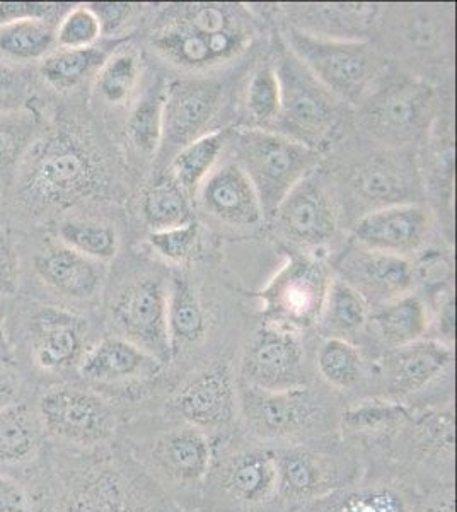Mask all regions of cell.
I'll use <instances>...</instances> for the list:
<instances>
[{
	"label": "cell",
	"mask_w": 457,
	"mask_h": 512,
	"mask_svg": "<svg viewBox=\"0 0 457 512\" xmlns=\"http://www.w3.org/2000/svg\"><path fill=\"white\" fill-rule=\"evenodd\" d=\"M31 512H183L118 443L77 449L47 441L14 470Z\"/></svg>",
	"instance_id": "cell-1"
},
{
	"label": "cell",
	"mask_w": 457,
	"mask_h": 512,
	"mask_svg": "<svg viewBox=\"0 0 457 512\" xmlns=\"http://www.w3.org/2000/svg\"><path fill=\"white\" fill-rule=\"evenodd\" d=\"M116 443L181 511L200 509L214 461V439L209 434L161 415H134Z\"/></svg>",
	"instance_id": "cell-2"
},
{
	"label": "cell",
	"mask_w": 457,
	"mask_h": 512,
	"mask_svg": "<svg viewBox=\"0 0 457 512\" xmlns=\"http://www.w3.org/2000/svg\"><path fill=\"white\" fill-rule=\"evenodd\" d=\"M98 168L72 128L57 125L40 134L16 173L18 197L31 212L60 210L98 188Z\"/></svg>",
	"instance_id": "cell-3"
},
{
	"label": "cell",
	"mask_w": 457,
	"mask_h": 512,
	"mask_svg": "<svg viewBox=\"0 0 457 512\" xmlns=\"http://www.w3.org/2000/svg\"><path fill=\"white\" fill-rule=\"evenodd\" d=\"M200 509L207 512H285L277 460L270 444L238 431L214 439V461Z\"/></svg>",
	"instance_id": "cell-4"
},
{
	"label": "cell",
	"mask_w": 457,
	"mask_h": 512,
	"mask_svg": "<svg viewBox=\"0 0 457 512\" xmlns=\"http://www.w3.org/2000/svg\"><path fill=\"white\" fill-rule=\"evenodd\" d=\"M342 407L313 386L263 391L239 383V427L256 441L314 443L338 436Z\"/></svg>",
	"instance_id": "cell-5"
},
{
	"label": "cell",
	"mask_w": 457,
	"mask_h": 512,
	"mask_svg": "<svg viewBox=\"0 0 457 512\" xmlns=\"http://www.w3.org/2000/svg\"><path fill=\"white\" fill-rule=\"evenodd\" d=\"M35 408L47 441L77 449L111 446L132 419L98 391L72 381L47 384L36 395Z\"/></svg>",
	"instance_id": "cell-6"
},
{
	"label": "cell",
	"mask_w": 457,
	"mask_h": 512,
	"mask_svg": "<svg viewBox=\"0 0 457 512\" xmlns=\"http://www.w3.org/2000/svg\"><path fill=\"white\" fill-rule=\"evenodd\" d=\"M277 460L278 494L285 512L323 499L357 482L365 473L359 449L340 436L314 443L273 446Z\"/></svg>",
	"instance_id": "cell-7"
},
{
	"label": "cell",
	"mask_w": 457,
	"mask_h": 512,
	"mask_svg": "<svg viewBox=\"0 0 457 512\" xmlns=\"http://www.w3.org/2000/svg\"><path fill=\"white\" fill-rule=\"evenodd\" d=\"M239 168L260 200L263 217H273L290 190L313 175L319 154L301 142L268 128H239L234 134Z\"/></svg>",
	"instance_id": "cell-8"
},
{
	"label": "cell",
	"mask_w": 457,
	"mask_h": 512,
	"mask_svg": "<svg viewBox=\"0 0 457 512\" xmlns=\"http://www.w3.org/2000/svg\"><path fill=\"white\" fill-rule=\"evenodd\" d=\"M161 417L191 425L212 439L239 429V379L227 362H210L186 376L162 403Z\"/></svg>",
	"instance_id": "cell-9"
},
{
	"label": "cell",
	"mask_w": 457,
	"mask_h": 512,
	"mask_svg": "<svg viewBox=\"0 0 457 512\" xmlns=\"http://www.w3.org/2000/svg\"><path fill=\"white\" fill-rule=\"evenodd\" d=\"M289 50L333 96L357 99L381 70V55L364 40H335L301 28L285 33Z\"/></svg>",
	"instance_id": "cell-10"
},
{
	"label": "cell",
	"mask_w": 457,
	"mask_h": 512,
	"mask_svg": "<svg viewBox=\"0 0 457 512\" xmlns=\"http://www.w3.org/2000/svg\"><path fill=\"white\" fill-rule=\"evenodd\" d=\"M273 67L280 84V111L270 130L318 151L338 120L335 96L289 50Z\"/></svg>",
	"instance_id": "cell-11"
},
{
	"label": "cell",
	"mask_w": 457,
	"mask_h": 512,
	"mask_svg": "<svg viewBox=\"0 0 457 512\" xmlns=\"http://www.w3.org/2000/svg\"><path fill=\"white\" fill-rule=\"evenodd\" d=\"M301 330L265 321L244 349L239 383L263 391L307 386L306 350Z\"/></svg>",
	"instance_id": "cell-12"
},
{
	"label": "cell",
	"mask_w": 457,
	"mask_h": 512,
	"mask_svg": "<svg viewBox=\"0 0 457 512\" xmlns=\"http://www.w3.org/2000/svg\"><path fill=\"white\" fill-rule=\"evenodd\" d=\"M328 268L318 258L290 256L258 297L267 321L304 330L316 325L330 287Z\"/></svg>",
	"instance_id": "cell-13"
},
{
	"label": "cell",
	"mask_w": 457,
	"mask_h": 512,
	"mask_svg": "<svg viewBox=\"0 0 457 512\" xmlns=\"http://www.w3.org/2000/svg\"><path fill=\"white\" fill-rule=\"evenodd\" d=\"M110 318L116 337L137 345L166 366L171 362L168 294L159 279L135 280L111 301Z\"/></svg>",
	"instance_id": "cell-14"
},
{
	"label": "cell",
	"mask_w": 457,
	"mask_h": 512,
	"mask_svg": "<svg viewBox=\"0 0 457 512\" xmlns=\"http://www.w3.org/2000/svg\"><path fill=\"white\" fill-rule=\"evenodd\" d=\"M437 98L434 89L417 81L391 84L374 94L365 110V125L386 144L403 146L430 127Z\"/></svg>",
	"instance_id": "cell-15"
},
{
	"label": "cell",
	"mask_w": 457,
	"mask_h": 512,
	"mask_svg": "<svg viewBox=\"0 0 457 512\" xmlns=\"http://www.w3.org/2000/svg\"><path fill=\"white\" fill-rule=\"evenodd\" d=\"M162 369L161 362L137 345L110 335L87 349L76 373L79 383L98 391L99 395L106 396L110 390H115L110 400L116 403L120 388H134L135 384L144 386L156 379Z\"/></svg>",
	"instance_id": "cell-16"
},
{
	"label": "cell",
	"mask_w": 457,
	"mask_h": 512,
	"mask_svg": "<svg viewBox=\"0 0 457 512\" xmlns=\"http://www.w3.org/2000/svg\"><path fill=\"white\" fill-rule=\"evenodd\" d=\"M418 492L417 483L400 470L372 465L357 482L294 512H411Z\"/></svg>",
	"instance_id": "cell-17"
},
{
	"label": "cell",
	"mask_w": 457,
	"mask_h": 512,
	"mask_svg": "<svg viewBox=\"0 0 457 512\" xmlns=\"http://www.w3.org/2000/svg\"><path fill=\"white\" fill-rule=\"evenodd\" d=\"M29 361L43 376L77 371L86 354V325L65 309L41 308L26 326Z\"/></svg>",
	"instance_id": "cell-18"
},
{
	"label": "cell",
	"mask_w": 457,
	"mask_h": 512,
	"mask_svg": "<svg viewBox=\"0 0 457 512\" xmlns=\"http://www.w3.org/2000/svg\"><path fill=\"white\" fill-rule=\"evenodd\" d=\"M222 88L212 81L180 79L166 84L161 147L180 151L205 130L219 110Z\"/></svg>",
	"instance_id": "cell-19"
},
{
	"label": "cell",
	"mask_w": 457,
	"mask_h": 512,
	"mask_svg": "<svg viewBox=\"0 0 457 512\" xmlns=\"http://www.w3.org/2000/svg\"><path fill=\"white\" fill-rule=\"evenodd\" d=\"M251 40L248 26L202 35L176 19H169L152 33V45L169 62L183 69L203 70L238 57Z\"/></svg>",
	"instance_id": "cell-20"
},
{
	"label": "cell",
	"mask_w": 457,
	"mask_h": 512,
	"mask_svg": "<svg viewBox=\"0 0 457 512\" xmlns=\"http://www.w3.org/2000/svg\"><path fill=\"white\" fill-rule=\"evenodd\" d=\"M454 361L452 345L444 340L422 338L400 349L389 350L382 366L384 398L408 403L446 373Z\"/></svg>",
	"instance_id": "cell-21"
},
{
	"label": "cell",
	"mask_w": 457,
	"mask_h": 512,
	"mask_svg": "<svg viewBox=\"0 0 457 512\" xmlns=\"http://www.w3.org/2000/svg\"><path fill=\"white\" fill-rule=\"evenodd\" d=\"M429 227V210L422 205H389L362 217L353 229V241L365 250L403 256L423 245Z\"/></svg>",
	"instance_id": "cell-22"
},
{
	"label": "cell",
	"mask_w": 457,
	"mask_h": 512,
	"mask_svg": "<svg viewBox=\"0 0 457 512\" xmlns=\"http://www.w3.org/2000/svg\"><path fill=\"white\" fill-rule=\"evenodd\" d=\"M342 277L367 304H381L408 294L413 286V267L405 256L355 248L343 256Z\"/></svg>",
	"instance_id": "cell-23"
},
{
	"label": "cell",
	"mask_w": 457,
	"mask_h": 512,
	"mask_svg": "<svg viewBox=\"0 0 457 512\" xmlns=\"http://www.w3.org/2000/svg\"><path fill=\"white\" fill-rule=\"evenodd\" d=\"M273 217L292 241L304 246L323 245L336 231L335 209L314 173L290 190Z\"/></svg>",
	"instance_id": "cell-24"
},
{
	"label": "cell",
	"mask_w": 457,
	"mask_h": 512,
	"mask_svg": "<svg viewBox=\"0 0 457 512\" xmlns=\"http://www.w3.org/2000/svg\"><path fill=\"white\" fill-rule=\"evenodd\" d=\"M197 193L203 209L217 221L236 227L256 226L263 221L255 187L238 163L214 169Z\"/></svg>",
	"instance_id": "cell-25"
},
{
	"label": "cell",
	"mask_w": 457,
	"mask_h": 512,
	"mask_svg": "<svg viewBox=\"0 0 457 512\" xmlns=\"http://www.w3.org/2000/svg\"><path fill=\"white\" fill-rule=\"evenodd\" d=\"M35 272L41 282L70 301H87L96 296L103 282L99 262L58 243H48L35 256Z\"/></svg>",
	"instance_id": "cell-26"
},
{
	"label": "cell",
	"mask_w": 457,
	"mask_h": 512,
	"mask_svg": "<svg viewBox=\"0 0 457 512\" xmlns=\"http://www.w3.org/2000/svg\"><path fill=\"white\" fill-rule=\"evenodd\" d=\"M47 436L36 414L35 400L0 408V472L31 465L45 448Z\"/></svg>",
	"instance_id": "cell-27"
},
{
	"label": "cell",
	"mask_w": 457,
	"mask_h": 512,
	"mask_svg": "<svg viewBox=\"0 0 457 512\" xmlns=\"http://www.w3.org/2000/svg\"><path fill=\"white\" fill-rule=\"evenodd\" d=\"M377 337L389 350L418 342L429 330V311L420 297L403 294L377 306L369 316Z\"/></svg>",
	"instance_id": "cell-28"
},
{
	"label": "cell",
	"mask_w": 457,
	"mask_h": 512,
	"mask_svg": "<svg viewBox=\"0 0 457 512\" xmlns=\"http://www.w3.org/2000/svg\"><path fill=\"white\" fill-rule=\"evenodd\" d=\"M168 333L171 362L207 335V315L190 280L176 275L168 294Z\"/></svg>",
	"instance_id": "cell-29"
},
{
	"label": "cell",
	"mask_w": 457,
	"mask_h": 512,
	"mask_svg": "<svg viewBox=\"0 0 457 512\" xmlns=\"http://www.w3.org/2000/svg\"><path fill=\"white\" fill-rule=\"evenodd\" d=\"M369 316V304L359 292L340 277L331 280L318 321L324 338H342L352 342V337L364 332Z\"/></svg>",
	"instance_id": "cell-30"
},
{
	"label": "cell",
	"mask_w": 457,
	"mask_h": 512,
	"mask_svg": "<svg viewBox=\"0 0 457 512\" xmlns=\"http://www.w3.org/2000/svg\"><path fill=\"white\" fill-rule=\"evenodd\" d=\"M111 45H94L79 50L57 48L40 62V76L55 91L77 88L87 76L98 72L113 50Z\"/></svg>",
	"instance_id": "cell-31"
},
{
	"label": "cell",
	"mask_w": 457,
	"mask_h": 512,
	"mask_svg": "<svg viewBox=\"0 0 457 512\" xmlns=\"http://www.w3.org/2000/svg\"><path fill=\"white\" fill-rule=\"evenodd\" d=\"M353 187L360 197L369 202L389 207V205L411 204L408 202L413 187L406 169L389 158H376L357 169Z\"/></svg>",
	"instance_id": "cell-32"
},
{
	"label": "cell",
	"mask_w": 457,
	"mask_h": 512,
	"mask_svg": "<svg viewBox=\"0 0 457 512\" xmlns=\"http://www.w3.org/2000/svg\"><path fill=\"white\" fill-rule=\"evenodd\" d=\"M224 142L226 137L222 132H210L174 154L171 178L188 197H193L207 176L214 171L224 149Z\"/></svg>",
	"instance_id": "cell-33"
},
{
	"label": "cell",
	"mask_w": 457,
	"mask_h": 512,
	"mask_svg": "<svg viewBox=\"0 0 457 512\" xmlns=\"http://www.w3.org/2000/svg\"><path fill=\"white\" fill-rule=\"evenodd\" d=\"M40 137L35 113L23 110L0 111V180L18 173L29 149Z\"/></svg>",
	"instance_id": "cell-34"
},
{
	"label": "cell",
	"mask_w": 457,
	"mask_h": 512,
	"mask_svg": "<svg viewBox=\"0 0 457 512\" xmlns=\"http://www.w3.org/2000/svg\"><path fill=\"white\" fill-rule=\"evenodd\" d=\"M57 24L21 21L0 28V53L14 62L43 60L57 47Z\"/></svg>",
	"instance_id": "cell-35"
},
{
	"label": "cell",
	"mask_w": 457,
	"mask_h": 512,
	"mask_svg": "<svg viewBox=\"0 0 457 512\" xmlns=\"http://www.w3.org/2000/svg\"><path fill=\"white\" fill-rule=\"evenodd\" d=\"M316 367L324 383L338 391L353 390L364 379L360 350L342 338H324L316 355Z\"/></svg>",
	"instance_id": "cell-36"
},
{
	"label": "cell",
	"mask_w": 457,
	"mask_h": 512,
	"mask_svg": "<svg viewBox=\"0 0 457 512\" xmlns=\"http://www.w3.org/2000/svg\"><path fill=\"white\" fill-rule=\"evenodd\" d=\"M142 214L152 231H164L193 221L190 198L171 176L152 185L144 193Z\"/></svg>",
	"instance_id": "cell-37"
},
{
	"label": "cell",
	"mask_w": 457,
	"mask_h": 512,
	"mask_svg": "<svg viewBox=\"0 0 457 512\" xmlns=\"http://www.w3.org/2000/svg\"><path fill=\"white\" fill-rule=\"evenodd\" d=\"M58 241L94 262L111 260L118 251L115 227L94 219H67L58 226Z\"/></svg>",
	"instance_id": "cell-38"
},
{
	"label": "cell",
	"mask_w": 457,
	"mask_h": 512,
	"mask_svg": "<svg viewBox=\"0 0 457 512\" xmlns=\"http://www.w3.org/2000/svg\"><path fill=\"white\" fill-rule=\"evenodd\" d=\"M164 98L166 84L159 79L151 89L145 91L128 117V137L144 154H156L161 147Z\"/></svg>",
	"instance_id": "cell-39"
},
{
	"label": "cell",
	"mask_w": 457,
	"mask_h": 512,
	"mask_svg": "<svg viewBox=\"0 0 457 512\" xmlns=\"http://www.w3.org/2000/svg\"><path fill=\"white\" fill-rule=\"evenodd\" d=\"M140 67L132 52L111 53L96 72V91L99 98L111 106L123 105L139 82Z\"/></svg>",
	"instance_id": "cell-40"
},
{
	"label": "cell",
	"mask_w": 457,
	"mask_h": 512,
	"mask_svg": "<svg viewBox=\"0 0 457 512\" xmlns=\"http://www.w3.org/2000/svg\"><path fill=\"white\" fill-rule=\"evenodd\" d=\"M246 108L258 128L273 127L280 111V84L273 64H261L248 84Z\"/></svg>",
	"instance_id": "cell-41"
},
{
	"label": "cell",
	"mask_w": 457,
	"mask_h": 512,
	"mask_svg": "<svg viewBox=\"0 0 457 512\" xmlns=\"http://www.w3.org/2000/svg\"><path fill=\"white\" fill-rule=\"evenodd\" d=\"M309 11L318 14L319 24L324 28V38H333V33H342V40H357L353 33L367 28L376 18L379 7L372 4H319Z\"/></svg>",
	"instance_id": "cell-42"
},
{
	"label": "cell",
	"mask_w": 457,
	"mask_h": 512,
	"mask_svg": "<svg viewBox=\"0 0 457 512\" xmlns=\"http://www.w3.org/2000/svg\"><path fill=\"white\" fill-rule=\"evenodd\" d=\"M103 36L101 24L96 14L91 11L89 4L72 6L65 12L64 18L60 19L55 31L57 48L67 50H79L98 45L99 38Z\"/></svg>",
	"instance_id": "cell-43"
},
{
	"label": "cell",
	"mask_w": 457,
	"mask_h": 512,
	"mask_svg": "<svg viewBox=\"0 0 457 512\" xmlns=\"http://www.w3.org/2000/svg\"><path fill=\"white\" fill-rule=\"evenodd\" d=\"M198 239V224L195 221L183 226L171 227L164 231H152L149 243L152 248L169 262H185L195 251Z\"/></svg>",
	"instance_id": "cell-44"
},
{
	"label": "cell",
	"mask_w": 457,
	"mask_h": 512,
	"mask_svg": "<svg viewBox=\"0 0 457 512\" xmlns=\"http://www.w3.org/2000/svg\"><path fill=\"white\" fill-rule=\"evenodd\" d=\"M72 4L45 2H0V28L21 21H48L58 24Z\"/></svg>",
	"instance_id": "cell-45"
},
{
	"label": "cell",
	"mask_w": 457,
	"mask_h": 512,
	"mask_svg": "<svg viewBox=\"0 0 457 512\" xmlns=\"http://www.w3.org/2000/svg\"><path fill=\"white\" fill-rule=\"evenodd\" d=\"M19 287V255L11 236L0 229V297H11Z\"/></svg>",
	"instance_id": "cell-46"
},
{
	"label": "cell",
	"mask_w": 457,
	"mask_h": 512,
	"mask_svg": "<svg viewBox=\"0 0 457 512\" xmlns=\"http://www.w3.org/2000/svg\"><path fill=\"white\" fill-rule=\"evenodd\" d=\"M411 512H456L454 483H435L420 490Z\"/></svg>",
	"instance_id": "cell-47"
},
{
	"label": "cell",
	"mask_w": 457,
	"mask_h": 512,
	"mask_svg": "<svg viewBox=\"0 0 457 512\" xmlns=\"http://www.w3.org/2000/svg\"><path fill=\"white\" fill-rule=\"evenodd\" d=\"M28 93V84L18 70L0 64V111L19 110Z\"/></svg>",
	"instance_id": "cell-48"
},
{
	"label": "cell",
	"mask_w": 457,
	"mask_h": 512,
	"mask_svg": "<svg viewBox=\"0 0 457 512\" xmlns=\"http://www.w3.org/2000/svg\"><path fill=\"white\" fill-rule=\"evenodd\" d=\"M89 7L96 14L103 35H111L120 30L135 11L134 4H127V2H93Z\"/></svg>",
	"instance_id": "cell-49"
},
{
	"label": "cell",
	"mask_w": 457,
	"mask_h": 512,
	"mask_svg": "<svg viewBox=\"0 0 457 512\" xmlns=\"http://www.w3.org/2000/svg\"><path fill=\"white\" fill-rule=\"evenodd\" d=\"M0 512H31L23 483L7 472H0Z\"/></svg>",
	"instance_id": "cell-50"
},
{
	"label": "cell",
	"mask_w": 457,
	"mask_h": 512,
	"mask_svg": "<svg viewBox=\"0 0 457 512\" xmlns=\"http://www.w3.org/2000/svg\"><path fill=\"white\" fill-rule=\"evenodd\" d=\"M31 398L28 383L18 367L0 364V408Z\"/></svg>",
	"instance_id": "cell-51"
},
{
	"label": "cell",
	"mask_w": 457,
	"mask_h": 512,
	"mask_svg": "<svg viewBox=\"0 0 457 512\" xmlns=\"http://www.w3.org/2000/svg\"><path fill=\"white\" fill-rule=\"evenodd\" d=\"M0 364L2 366L18 367L16 364V352L12 347L11 338L4 325L0 323Z\"/></svg>",
	"instance_id": "cell-52"
},
{
	"label": "cell",
	"mask_w": 457,
	"mask_h": 512,
	"mask_svg": "<svg viewBox=\"0 0 457 512\" xmlns=\"http://www.w3.org/2000/svg\"><path fill=\"white\" fill-rule=\"evenodd\" d=\"M183 512H207V511H202V509H195V511H183Z\"/></svg>",
	"instance_id": "cell-53"
},
{
	"label": "cell",
	"mask_w": 457,
	"mask_h": 512,
	"mask_svg": "<svg viewBox=\"0 0 457 512\" xmlns=\"http://www.w3.org/2000/svg\"><path fill=\"white\" fill-rule=\"evenodd\" d=\"M0 210H2V192H0Z\"/></svg>",
	"instance_id": "cell-54"
}]
</instances>
